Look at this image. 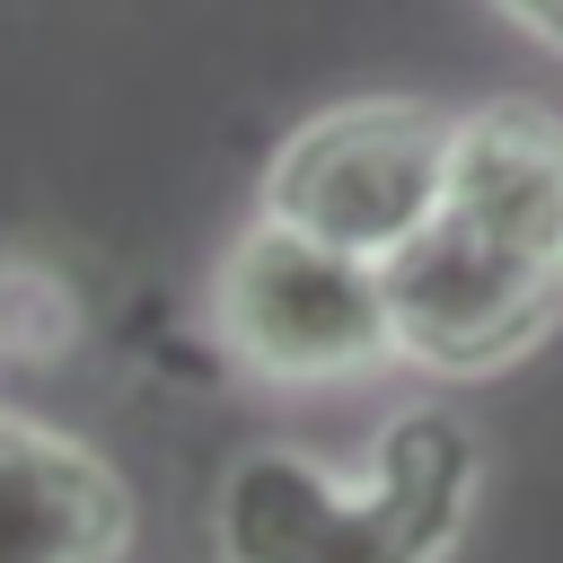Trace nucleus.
<instances>
[{"instance_id": "7ed1b4c3", "label": "nucleus", "mask_w": 563, "mask_h": 563, "mask_svg": "<svg viewBox=\"0 0 563 563\" xmlns=\"http://www.w3.org/2000/svg\"><path fill=\"white\" fill-rule=\"evenodd\" d=\"M457 114L431 97H352L299 123L264 167V220L387 264L440 202Z\"/></svg>"}, {"instance_id": "f03ea898", "label": "nucleus", "mask_w": 563, "mask_h": 563, "mask_svg": "<svg viewBox=\"0 0 563 563\" xmlns=\"http://www.w3.org/2000/svg\"><path fill=\"white\" fill-rule=\"evenodd\" d=\"M484 449L457 413H405L361 493L317 475L290 449H264L220 493L229 563H440L466 528Z\"/></svg>"}, {"instance_id": "39448f33", "label": "nucleus", "mask_w": 563, "mask_h": 563, "mask_svg": "<svg viewBox=\"0 0 563 563\" xmlns=\"http://www.w3.org/2000/svg\"><path fill=\"white\" fill-rule=\"evenodd\" d=\"M132 493L123 475L26 413H0V563H123Z\"/></svg>"}, {"instance_id": "f257e3e1", "label": "nucleus", "mask_w": 563, "mask_h": 563, "mask_svg": "<svg viewBox=\"0 0 563 563\" xmlns=\"http://www.w3.org/2000/svg\"><path fill=\"white\" fill-rule=\"evenodd\" d=\"M396 361L501 378L563 325V114L501 97L457 114L431 220L378 264Z\"/></svg>"}, {"instance_id": "20e7f679", "label": "nucleus", "mask_w": 563, "mask_h": 563, "mask_svg": "<svg viewBox=\"0 0 563 563\" xmlns=\"http://www.w3.org/2000/svg\"><path fill=\"white\" fill-rule=\"evenodd\" d=\"M211 325L255 378H282V387L369 378L396 361L378 264L343 255L325 238H299L264 211H255V229L229 238V255L211 273Z\"/></svg>"}]
</instances>
